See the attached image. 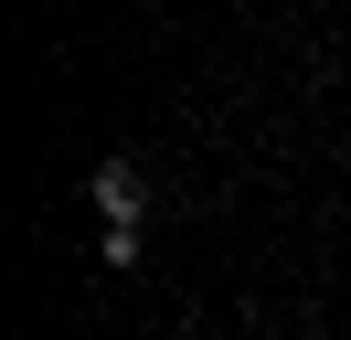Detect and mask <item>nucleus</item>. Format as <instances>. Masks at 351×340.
<instances>
[{"label":"nucleus","instance_id":"1","mask_svg":"<svg viewBox=\"0 0 351 340\" xmlns=\"http://www.w3.org/2000/svg\"><path fill=\"white\" fill-rule=\"evenodd\" d=\"M96 212H107V234H138V212H149V181H138L128 160L96 170Z\"/></svg>","mask_w":351,"mask_h":340}]
</instances>
